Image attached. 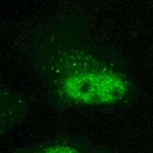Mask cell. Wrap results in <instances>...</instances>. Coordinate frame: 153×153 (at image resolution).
Masks as SVG:
<instances>
[{"label":"cell","mask_w":153,"mask_h":153,"mask_svg":"<svg viewBox=\"0 0 153 153\" xmlns=\"http://www.w3.org/2000/svg\"><path fill=\"white\" fill-rule=\"evenodd\" d=\"M55 85L60 98L75 106L116 105L129 93V83L121 72L103 62L79 57L59 62Z\"/></svg>","instance_id":"cell-1"},{"label":"cell","mask_w":153,"mask_h":153,"mask_svg":"<svg viewBox=\"0 0 153 153\" xmlns=\"http://www.w3.org/2000/svg\"><path fill=\"white\" fill-rule=\"evenodd\" d=\"M14 153H100L92 146L73 139H59L46 142Z\"/></svg>","instance_id":"cell-2"}]
</instances>
